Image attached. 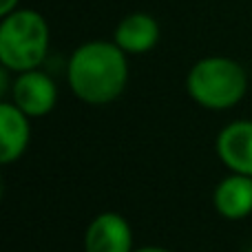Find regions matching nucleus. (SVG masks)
I'll use <instances>...</instances> for the list:
<instances>
[{"instance_id":"nucleus-8","label":"nucleus","mask_w":252,"mask_h":252,"mask_svg":"<svg viewBox=\"0 0 252 252\" xmlns=\"http://www.w3.org/2000/svg\"><path fill=\"white\" fill-rule=\"evenodd\" d=\"M29 115L20 111L11 100L0 104V161L11 164L25 155L31 142Z\"/></svg>"},{"instance_id":"nucleus-10","label":"nucleus","mask_w":252,"mask_h":252,"mask_svg":"<svg viewBox=\"0 0 252 252\" xmlns=\"http://www.w3.org/2000/svg\"><path fill=\"white\" fill-rule=\"evenodd\" d=\"M18 2H20V0H0V16H7V13L16 11Z\"/></svg>"},{"instance_id":"nucleus-4","label":"nucleus","mask_w":252,"mask_h":252,"mask_svg":"<svg viewBox=\"0 0 252 252\" xmlns=\"http://www.w3.org/2000/svg\"><path fill=\"white\" fill-rule=\"evenodd\" d=\"M11 102L31 120L44 118L58 104V87L51 75H47L44 71H22L16 73V80L11 84Z\"/></svg>"},{"instance_id":"nucleus-2","label":"nucleus","mask_w":252,"mask_h":252,"mask_svg":"<svg viewBox=\"0 0 252 252\" xmlns=\"http://www.w3.org/2000/svg\"><path fill=\"white\" fill-rule=\"evenodd\" d=\"M186 93L201 109H235L248 93V73L232 58H201L190 66L186 75Z\"/></svg>"},{"instance_id":"nucleus-11","label":"nucleus","mask_w":252,"mask_h":252,"mask_svg":"<svg viewBox=\"0 0 252 252\" xmlns=\"http://www.w3.org/2000/svg\"><path fill=\"white\" fill-rule=\"evenodd\" d=\"M133 252H170V250L159 248V246H144V248H137V250H133Z\"/></svg>"},{"instance_id":"nucleus-9","label":"nucleus","mask_w":252,"mask_h":252,"mask_svg":"<svg viewBox=\"0 0 252 252\" xmlns=\"http://www.w3.org/2000/svg\"><path fill=\"white\" fill-rule=\"evenodd\" d=\"M215 210L223 219L239 221L252 215V177L241 173H230L215 186Z\"/></svg>"},{"instance_id":"nucleus-12","label":"nucleus","mask_w":252,"mask_h":252,"mask_svg":"<svg viewBox=\"0 0 252 252\" xmlns=\"http://www.w3.org/2000/svg\"><path fill=\"white\" fill-rule=\"evenodd\" d=\"M246 252H252V244H250V246H248V250H246Z\"/></svg>"},{"instance_id":"nucleus-1","label":"nucleus","mask_w":252,"mask_h":252,"mask_svg":"<svg viewBox=\"0 0 252 252\" xmlns=\"http://www.w3.org/2000/svg\"><path fill=\"white\" fill-rule=\"evenodd\" d=\"M128 53L115 42L91 40L71 53L66 64V80L80 102L104 106L124 93L128 82Z\"/></svg>"},{"instance_id":"nucleus-3","label":"nucleus","mask_w":252,"mask_h":252,"mask_svg":"<svg viewBox=\"0 0 252 252\" xmlns=\"http://www.w3.org/2000/svg\"><path fill=\"white\" fill-rule=\"evenodd\" d=\"M49 25L33 9H16L0 22V62L4 71L40 69L49 53Z\"/></svg>"},{"instance_id":"nucleus-5","label":"nucleus","mask_w":252,"mask_h":252,"mask_svg":"<svg viewBox=\"0 0 252 252\" xmlns=\"http://www.w3.org/2000/svg\"><path fill=\"white\" fill-rule=\"evenodd\" d=\"M84 252H133V230L120 213H100L84 230Z\"/></svg>"},{"instance_id":"nucleus-6","label":"nucleus","mask_w":252,"mask_h":252,"mask_svg":"<svg viewBox=\"0 0 252 252\" xmlns=\"http://www.w3.org/2000/svg\"><path fill=\"white\" fill-rule=\"evenodd\" d=\"M217 155L230 173L252 177V120H235L217 135Z\"/></svg>"},{"instance_id":"nucleus-7","label":"nucleus","mask_w":252,"mask_h":252,"mask_svg":"<svg viewBox=\"0 0 252 252\" xmlns=\"http://www.w3.org/2000/svg\"><path fill=\"white\" fill-rule=\"evenodd\" d=\"M159 22L151 13L135 11L124 16L118 22L113 33V42L128 56H142L157 47L159 42Z\"/></svg>"}]
</instances>
